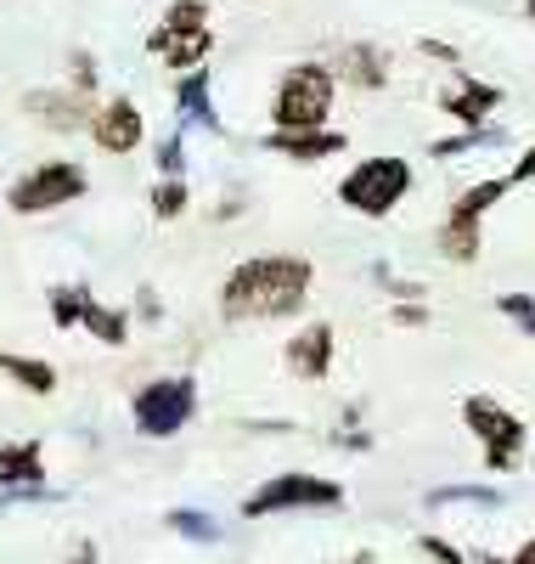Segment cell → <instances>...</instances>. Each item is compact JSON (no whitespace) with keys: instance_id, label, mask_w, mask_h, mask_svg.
<instances>
[{"instance_id":"obj_1","label":"cell","mask_w":535,"mask_h":564,"mask_svg":"<svg viewBox=\"0 0 535 564\" xmlns=\"http://www.w3.org/2000/svg\"><path fill=\"white\" fill-rule=\"evenodd\" d=\"M316 289V265L305 254H249L220 282L226 322H287L299 316Z\"/></svg>"},{"instance_id":"obj_2","label":"cell","mask_w":535,"mask_h":564,"mask_svg":"<svg viewBox=\"0 0 535 564\" xmlns=\"http://www.w3.org/2000/svg\"><path fill=\"white\" fill-rule=\"evenodd\" d=\"M332 97H338V74L332 63H294L282 68L271 90V130L282 135H305V130H332Z\"/></svg>"},{"instance_id":"obj_3","label":"cell","mask_w":535,"mask_h":564,"mask_svg":"<svg viewBox=\"0 0 535 564\" xmlns=\"http://www.w3.org/2000/svg\"><path fill=\"white\" fill-rule=\"evenodd\" d=\"M412 181H417V175H412L406 159H395V153H372V159L350 164V175L338 181V204H345L350 215H367V220H389V215L406 204Z\"/></svg>"},{"instance_id":"obj_4","label":"cell","mask_w":535,"mask_h":564,"mask_svg":"<svg viewBox=\"0 0 535 564\" xmlns=\"http://www.w3.org/2000/svg\"><path fill=\"white\" fill-rule=\"evenodd\" d=\"M192 417H198V379L192 372H164L130 395V423L141 441H175Z\"/></svg>"},{"instance_id":"obj_5","label":"cell","mask_w":535,"mask_h":564,"mask_svg":"<svg viewBox=\"0 0 535 564\" xmlns=\"http://www.w3.org/2000/svg\"><path fill=\"white\" fill-rule=\"evenodd\" d=\"M462 423L479 441V457H484V475H513L529 452V423L518 412H507L496 395H468L462 401Z\"/></svg>"},{"instance_id":"obj_6","label":"cell","mask_w":535,"mask_h":564,"mask_svg":"<svg viewBox=\"0 0 535 564\" xmlns=\"http://www.w3.org/2000/svg\"><path fill=\"white\" fill-rule=\"evenodd\" d=\"M507 193H513L507 175L473 181V186H462V193H457V204H451L446 220H440V238H434L451 265H473V260H479V249H484V215H491Z\"/></svg>"},{"instance_id":"obj_7","label":"cell","mask_w":535,"mask_h":564,"mask_svg":"<svg viewBox=\"0 0 535 564\" xmlns=\"http://www.w3.org/2000/svg\"><path fill=\"white\" fill-rule=\"evenodd\" d=\"M90 193V175L79 159H40L7 186V209L12 215H52L63 204H79Z\"/></svg>"},{"instance_id":"obj_8","label":"cell","mask_w":535,"mask_h":564,"mask_svg":"<svg viewBox=\"0 0 535 564\" xmlns=\"http://www.w3.org/2000/svg\"><path fill=\"white\" fill-rule=\"evenodd\" d=\"M345 486L327 475H305V468H287L271 475L265 486H254L242 497V520H271V513H305V508H345Z\"/></svg>"},{"instance_id":"obj_9","label":"cell","mask_w":535,"mask_h":564,"mask_svg":"<svg viewBox=\"0 0 535 564\" xmlns=\"http://www.w3.org/2000/svg\"><path fill=\"white\" fill-rule=\"evenodd\" d=\"M96 108H102V102L79 97L74 85H40V90H29V97H23V113H29L40 130H52V135H79V130H90Z\"/></svg>"},{"instance_id":"obj_10","label":"cell","mask_w":535,"mask_h":564,"mask_svg":"<svg viewBox=\"0 0 535 564\" xmlns=\"http://www.w3.org/2000/svg\"><path fill=\"white\" fill-rule=\"evenodd\" d=\"M90 141L102 153L124 159V153H135L141 141H148V113H141L130 97H108L102 108H96V119H90Z\"/></svg>"},{"instance_id":"obj_11","label":"cell","mask_w":535,"mask_h":564,"mask_svg":"<svg viewBox=\"0 0 535 564\" xmlns=\"http://www.w3.org/2000/svg\"><path fill=\"white\" fill-rule=\"evenodd\" d=\"M496 108H502V85L479 79V74H468V68H457V79L440 90V113H451L462 130H484Z\"/></svg>"},{"instance_id":"obj_12","label":"cell","mask_w":535,"mask_h":564,"mask_svg":"<svg viewBox=\"0 0 535 564\" xmlns=\"http://www.w3.org/2000/svg\"><path fill=\"white\" fill-rule=\"evenodd\" d=\"M332 356H338V334H332V322H305L294 339L282 345V361L294 379L305 384H321L327 372H332Z\"/></svg>"},{"instance_id":"obj_13","label":"cell","mask_w":535,"mask_h":564,"mask_svg":"<svg viewBox=\"0 0 535 564\" xmlns=\"http://www.w3.org/2000/svg\"><path fill=\"white\" fill-rule=\"evenodd\" d=\"M332 74L345 79L350 90H383L389 74H395V63H389L383 45H372V40H350L345 52L332 57Z\"/></svg>"},{"instance_id":"obj_14","label":"cell","mask_w":535,"mask_h":564,"mask_svg":"<svg viewBox=\"0 0 535 564\" xmlns=\"http://www.w3.org/2000/svg\"><path fill=\"white\" fill-rule=\"evenodd\" d=\"M260 148L276 153V159H294V164H321V159H338V153H345V148H350V135H345V130H305V135L265 130Z\"/></svg>"},{"instance_id":"obj_15","label":"cell","mask_w":535,"mask_h":564,"mask_svg":"<svg viewBox=\"0 0 535 564\" xmlns=\"http://www.w3.org/2000/svg\"><path fill=\"white\" fill-rule=\"evenodd\" d=\"M148 52H153L170 74H198V68L209 63V52H215V29H204V34H170V29H153V34H148Z\"/></svg>"},{"instance_id":"obj_16","label":"cell","mask_w":535,"mask_h":564,"mask_svg":"<svg viewBox=\"0 0 535 564\" xmlns=\"http://www.w3.org/2000/svg\"><path fill=\"white\" fill-rule=\"evenodd\" d=\"M45 486V446L40 441H0V497Z\"/></svg>"},{"instance_id":"obj_17","label":"cell","mask_w":535,"mask_h":564,"mask_svg":"<svg viewBox=\"0 0 535 564\" xmlns=\"http://www.w3.org/2000/svg\"><path fill=\"white\" fill-rule=\"evenodd\" d=\"M175 108L186 113V124H204L209 135H226V124H220V113H215L209 68H198V74H181V79H175Z\"/></svg>"},{"instance_id":"obj_18","label":"cell","mask_w":535,"mask_h":564,"mask_svg":"<svg viewBox=\"0 0 535 564\" xmlns=\"http://www.w3.org/2000/svg\"><path fill=\"white\" fill-rule=\"evenodd\" d=\"M79 327L96 339V345H124L130 339V311L124 305H108L85 289V311H79Z\"/></svg>"},{"instance_id":"obj_19","label":"cell","mask_w":535,"mask_h":564,"mask_svg":"<svg viewBox=\"0 0 535 564\" xmlns=\"http://www.w3.org/2000/svg\"><path fill=\"white\" fill-rule=\"evenodd\" d=\"M0 379H12L29 395H57V367L40 361V356H18V350H0Z\"/></svg>"},{"instance_id":"obj_20","label":"cell","mask_w":535,"mask_h":564,"mask_svg":"<svg viewBox=\"0 0 535 564\" xmlns=\"http://www.w3.org/2000/svg\"><path fill=\"white\" fill-rule=\"evenodd\" d=\"M507 130L502 124H484V130H457V135H440L428 141V159H457V153H479V148H502Z\"/></svg>"},{"instance_id":"obj_21","label":"cell","mask_w":535,"mask_h":564,"mask_svg":"<svg viewBox=\"0 0 535 564\" xmlns=\"http://www.w3.org/2000/svg\"><path fill=\"white\" fill-rule=\"evenodd\" d=\"M164 520H170V531H175V536L198 542V547H215V542L226 536V531H220V520H215V513H204V508H170Z\"/></svg>"},{"instance_id":"obj_22","label":"cell","mask_w":535,"mask_h":564,"mask_svg":"<svg viewBox=\"0 0 535 564\" xmlns=\"http://www.w3.org/2000/svg\"><path fill=\"white\" fill-rule=\"evenodd\" d=\"M423 502L428 508H502V491L496 486H434Z\"/></svg>"},{"instance_id":"obj_23","label":"cell","mask_w":535,"mask_h":564,"mask_svg":"<svg viewBox=\"0 0 535 564\" xmlns=\"http://www.w3.org/2000/svg\"><path fill=\"white\" fill-rule=\"evenodd\" d=\"M159 29H170V34H204V29H215L209 23V0H170Z\"/></svg>"},{"instance_id":"obj_24","label":"cell","mask_w":535,"mask_h":564,"mask_svg":"<svg viewBox=\"0 0 535 564\" xmlns=\"http://www.w3.org/2000/svg\"><path fill=\"white\" fill-rule=\"evenodd\" d=\"M153 220H181L192 209V193H186V181H153Z\"/></svg>"},{"instance_id":"obj_25","label":"cell","mask_w":535,"mask_h":564,"mask_svg":"<svg viewBox=\"0 0 535 564\" xmlns=\"http://www.w3.org/2000/svg\"><path fill=\"white\" fill-rule=\"evenodd\" d=\"M45 300H52V322H57V327H79V311H85V282H57V289L45 294Z\"/></svg>"},{"instance_id":"obj_26","label":"cell","mask_w":535,"mask_h":564,"mask_svg":"<svg viewBox=\"0 0 535 564\" xmlns=\"http://www.w3.org/2000/svg\"><path fill=\"white\" fill-rule=\"evenodd\" d=\"M153 164H159V181H186V135L181 130H170L153 148Z\"/></svg>"},{"instance_id":"obj_27","label":"cell","mask_w":535,"mask_h":564,"mask_svg":"<svg viewBox=\"0 0 535 564\" xmlns=\"http://www.w3.org/2000/svg\"><path fill=\"white\" fill-rule=\"evenodd\" d=\"M372 282H378V289H389V294H395V305H406V300H423V282H412V276H395V271H389L383 260L372 265Z\"/></svg>"},{"instance_id":"obj_28","label":"cell","mask_w":535,"mask_h":564,"mask_svg":"<svg viewBox=\"0 0 535 564\" xmlns=\"http://www.w3.org/2000/svg\"><path fill=\"white\" fill-rule=\"evenodd\" d=\"M496 311H502L507 322H518L524 334L535 339V300H529V294H496Z\"/></svg>"},{"instance_id":"obj_29","label":"cell","mask_w":535,"mask_h":564,"mask_svg":"<svg viewBox=\"0 0 535 564\" xmlns=\"http://www.w3.org/2000/svg\"><path fill=\"white\" fill-rule=\"evenodd\" d=\"M417 553H423V558H434V564H473V558H468L457 542L434 536V531H428V536H417Z\"/></svg>"},{"instance_id":"obj_30","label":"cell","mask_w":535,"mask_h":564,"mask_svg":"<svg viewBox=\"0 0 535 564\" xmlns=\"http://www.w3.org/2000/svg\"><path fill=\"white\" fill-rule=\"evenodd\" d=\"M68 85L79 90V97L96 102V57H90V52H74V57H68Z\"/></svg>"},{"instance_id":"obj_31","label":"cell","mask_w":535,"mask_h":564,"mask_svg":"<svg viewBox=\"0 0 535 564\" xmlns=\"http://www.w3.org/2000/svg\"><path fill=\"white\" fill-rule=\"evenodd\" d=\"M389 322H395V327H428V305H423V300L389 305Z\"/></svg>"},{"instance_id":"obj_32","label":"cell","mask_w":535,"mask_h":564,"mask_svg":"<svg viewBox=\"0 0 535 564\" xmlns=\"http://www.w3.org/2000/svg\"><path fill=\"white\" fill-rule=\"evenodd\" d=\"M417 52H423V57H434V63H446L451 74L462 68V52H457V45H446V40H417Z\"/></svg>"},{"instance_id":"obj_33","label":"cell","mask_w":535,"mask_h":564,"mask_svg":"<svg viewBox=\"0 0 535 564\" xmlns=\"http://www.w3.org/2000/svg\"><path fill=\"white\" fill-rule=\"evenodd\" d=\"M507 181H513V186H524V181H535V141H529V148H524V153L513 159V170H507Z\"/></svg>"},{"instance_id":"obj_34","label":"cell","mask_w":535,"mask_h":564,"mask_svg":"<svg viewBox=\"0 0 535 564\" xmlns=\"http://www.w3.org/2000/svg\"><path fill=\"white\" fill-rule=\"evenodd\" d=\"M96 558H102V553H96V542L85 536V542H79V547H74V553H68L63 564H96Z\"/></svg>"},{"instance_id":"obj_35","label":"cell","mask_w":535,"mask_h":564,"mask_svg":"<svg viewBox=\"0 0 535 564\" xmlns=\"http://www.w3.org/2000/svg\"><path fill=\"white\" fill-rule=\"evenodd\" d=\"M135 294H141V300H135V311L148 316V322H159V294H153V289H135Z\"/></svg>"},{"instance_id":"obj_36","label":"cell","mask_w":535,"mask_h":564,"mask_svg":"<svg viewBox=\"0 0 535 564\" xmlns=\"http://www.w3.org/2000/svg\"><path fill=\"white\" fill-rule=\"evenodd\" d=\"M507 564H535V536H524V542L507 553Z\"/></svg>"},{"instance_id":"obj_37","label":"cell","mask_w":535,"mask_h":564,"mask_svg":"<svg viewBox=\"0 0 535 564\" xmlns=\"http://www.w3.org/2000/svg\"><path fill=\"white\" fill-rule=\"evenodd\" d=\"M345 564H383V558H378V553H367V547H361V553H356V558H345Z\"/></svg>"},{"instance_id":"obj_38","label":"cell","mask_w":535,"mask_h":564,"mask_svg":"<svg viewBox=\"0 0 535 564\" xmlns=\"http://www.w3.org/2000/svg\"><path fill=\"white\" fill-rule=\"evenodd\" d=\"M473 564H507V558H496V553H473Z\"/></svg>"},{"instance_id":"obj_39","label":"cell","mask_w":535,"mask_h":564,"mask_svg":"<svg viewBox=\"0 0 535 564\" xmlns=\"http://www.w3.org/2000/svg\"><path fill=\"white\" fill-rule=\"evenodd\" d=\"M518 7H524V12H529V18H535V0H518Z\"/></svg>"}]
</instances>
